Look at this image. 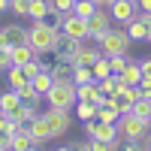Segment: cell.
<instances>
[{
  "mask_svg": "<svg viewBox=\"0 0 151 151\" xmlns=\"http://www.w3.org/2000/svg\"><path fill=\"white\" fill-rule=\"evenodd\" d=\"M109 15H112V21L130 24L136 15H139V6H136V0H115V3L109 6Z\"/></svg>",
  "mask_w": 151,
  "mask_h": 151,
  "instance_id": "cell-8",
  "label": "cell"
},
{
  "mask_svg": "<svg viewBox=\"0 0 151 151\" xmlns=\"http://www.w3.org/2000/svg\"><path fill=\"white\" fill-rule=\"evenodd\" d=\"M48 6H52V12H73L76 0H48Z\"/></svg>",
  "mask_w": 151,
  "mask_h": 151,
  "instance_id": "cell-32",
  "label": "cell"
},
{
  "mask_svg": "<svg viewBox=\"0 0 151 151\" xmlns=\"http://www.w3.org/2000/svg\"><path fill=\"white\" fill-rule=\"evenodd\" d=\"M42 115L48 121V127H52L55 139L64 136V133H70V127H73V112L70 109H48V112H42Z\"/></svg>",
  "mask_w": 151,
  "mask_h": 151,
  "instance_id": "cell-6",
  "label": "cell"
},
{
  "mask_svg": "<svg viewBox=\"0 0 151 151\" xmlns=\"http://www.w3.org/2000/svg\"><path fill=\"white\" fill-rule=\"evenodd\" d=\"M94 139H85V142H73V151H91Z\"/></svg>",
  "mask_w": 151,
  "mask_h": 151,
  "instance_id": "cell-36",
  "label": "cell"
},
{
  "mask_svg": "<svg viewBox=\"0 0 151 151\" xmlns=\"http://www.w3.org/2000/svg\"><path fill=\"white\" fill-rule=\"evenodd\" d=\"M142 148H145V151H151V133L145 136V142H142Z\"/></svg>",
  "mask_w": 151,
  "mask_h": 151,
  "instance_id": "cell-41",
  "label": "cell"
},
{
  "mask_svg": "<svg viewBox=\"0 0 151 151\" xmlns=\"http://www.w3.org/2000/svg\"><path fill=\"white\" fill-rule=\"evenodd\" d=\"M97 58H100V45L82 40V42H76L73 55H70V64H73V67H91Z\"/></svg>",
  "mask_w": 151,
  "mask_h": 151,
  "instance_id": "cell-7",
  "label": "cell"
},
{
  "mask_svg": "<svg viewBox=\"0 0 151 151\" xmlns=\"http://www.w3.org/2000/svg\"><path fill=\"white\" fill-rule=\"evenodd\" d=\"M130 115H136V118H142V121L151 124V100H148V97H139V100L130 106Z\"/></svg>",
  "mask_w": 151,
  "mask_h": 151,
  "instance_id": "cell-21",
  "label": "cell"
},
{
  "mask_svg": "<svg viewBox=\"0 0 151 151\" xmlns=\"http://www.w3.org/2000/svg\"><path fill=\"white\" fill-rule=\"evenodd\" d=\"M30 85H33V91L40 94V97H45L48 91H52V85H55V79H52V73H48V70H42V73H36L33 79H30Z\"/></svg>",
  "mask_w": 151,
  "mask_h": 151,
  "instance_id": "cell-16",
  "label": "cell"
},
{
  "mask_svg": "<svg viewBox=\"0 0 151 151\" xmlns=\"http://www.w3.org/2000/svg\"><path fill=\"white\" fill-rule=\"evenodd\" d=\"M148 42H151V30H148Z\"/></svg>",
  "mask_w": 151,
  "mask_h": 151,
  "instance_id": "cell-45",
  "label": "cell"
},
{
  "mask_svg": "<svg viewBox=\"0 0 151 151\" xmlns=\"http://www.w3.org/2000/svg\"><path fill=\"white\" fill-rule=\"evenodd\" d=\"M6 82H9V88H15V91H18V88H24L30 79L24 76V70H21V67H9V70H6Z\"/></svg>",
  "mask_w": 151,
  "mask_h": 151,
  "instance_id": "cell-23",
  "label": "cell"
},
{
  "mask_svg": "<svg viewBox=\"0 0 151 151\" xmlns=\"http://www.w3.org/2000/svg\"><path fill=\"white\" fill-rule=\"evenodd\" d=\"M127 60H130V55H112V58H109V67H112V73H121L124 67H127Z\"/></svg>",
  "mask_w": 151,
  "mask_h": 151,
  "instance_id": "cell-31",
  "label": "cell"
},
{
  "mask_svg": "<svg viewBox=\"0 0 151 151\" xmlns=\"http://www.w3.org/2000/svg\"><path fill=\"white\" fill-rule=\"evenodd\" d=\"M48 15H52V6H48V0H30V15H27V18L42 21V18H48Z\"/></svg>",
  "mask_w": 151,
  "mask_h": 151,
  "instance_id": "cell-22",
  "label": "cell"
},
{
  "mask_svg": "<svg viewBox=\"0 0 151 151\" xmlns=\"http://www.w3.org/2000/svg\"><path fill=\"white\" fill-rule=\"evenodd\" d=\"M76 94H79V103H94V106H103V100H106V94H100L97 82L76 85Z\"/></svg>",
  "mask_w": 151,
  "mask_h": 151,
  "instance_id": "cell-12",
  "label": "cell"
},
{
  "mask_svg": "<svg viewBox=\"0 0 151 151\" xmlns=\"http://www.w3.org/2000/svg\"><path fill=\"white\" fill-rule=\"evenodd\" d=\"M27 151H36V145H30V148H27Z\"/></svg>",
  "mask_w": 151,
  "mask_h": 151,
  "instance_id": "cell-44",
  "label": "cell"
},
{
  "mask_svg": "<svg viewBox=\"0 0 151 151\" xmlns=\"http://www.w3.org/2000/svg\"><path fill=\"white\" fill-rule=\"evenodd\" d=\"M73 82H76V85L94 82V73H91V67H73Z\"/></svg>",
  "mask_w": 151,
  "mask_h": 151,
  "instance_id": "cell-29",
  "label": "cell"
},
{
  "mask_svg": "<svg viewBox=\"0 0 151 151\" xmlns=\"http://www.w3.org/2000/svg\"><path fill=\"white\" fill-rule=\"evenodd\" d=\"M9 142H12V136H6V133H0V151H9Z\"/></svg>",
  "mask_w": 151,
  "mask_h": 151,
  "instance_id": "cell-38",
  "label": "cell"
},
{
  "mask_svg": "<svg viewBox=\"0 0 151 151\" xmlns=\"http://www.w3.org/2000/svg\"><path fill=\"white\" fill-rule=\"evenodd\" d=\"M12 67V48L6 45V48H0V73H6Z\"/></svg>",
  "mask_w": 151,
  "mask_h": 151,
  "instance_id": "cell-33",
  "label": "cell"
},
{
  "mask_svg": "<svg viewBox=\"0 0 151 151\" xmlns=\"http://www.w3.org/2000/svg\"><path fill=\"white\" fill-rule=\"evenodd\" d=\"M94 42L100 45V55H106V58H112V55H130V45H133L127 27H124V30L109 27V30L100 36V40H94Z\"/></svg>",
  "mask_w": 151,
  "mask_h": 151,
  "instance_id": "cell-2",
  "label": "cell"
},
{
  "mask_svg": "<svg viewBox=\"0 0 151 151\" xmlns=\"http://www.w3.org/2000/svg\"><path fill=\"white\" fill-rule=\"evenodd\" d=\"M36 58V52L27 45V42H21V45H12V67H24V64H30V60Z\"/></svg>",
  "mask_w": 151,
  "mask_h": 151,
  "instance_id": "cell-15",
  "label": "cell"
},
{
  "mask_svg": "<svg viewBox=\"0 0 151 151\" xmlns=\"http://www.w3.org/2000/svg\"><path fill=\"white\" fill-rule=\"evenodd\" d=\"M18 97H21V103H30V106H36V103H40V100H42L40 94L33 91V85H30V82L24 85V88H18Z\"/></svg>",
  "mask_w": 151,
  "mask_h": 151,
  "instance_id": "cell-27",
  "label": "cell"
},
{
  "mask_svg": "<svg viewBox=\"0 0 151 151\" xmlns=\"http://www.w3.org/2000/svg\"><path fill=\"white\" fill-rule=\"evenodd\" d=\"M121 82H127V85H139L142 82V67H139V60H127V67H124L121 73H115Z\"/></svg>",
  "mask_w": 151,
  "mask_h": 151,
  "instance_id": "cell-14",
  "label": "cell"
},
{
  "mask_svg": "<svg viewBox=\"0 0 151 151\" xmlns=\"http://www.w3.org/2000/svg\"><path fill=\"white\" fill-rule=\"evenodd\" d=\"M55 151H73V145H64V148H55Z\"/></svg>",
  "mask_w": 151,
  "mask_h": 151,
  "instance_id": "cell-43",
  "label": "cell"
},
{
  "mask_svg": "<svg viewBox=\"0 0 151 151\" xmlns=\"http://www.w3.org/2000/svg\"><path fill=\"white\" fill-rule=\"evenodd\" d=\"M36 115H40V112H36V106H30V103H21V106H18V109L9 115V118H12V121H18V124H30Z\"/></svg>",
  "mask_w": 151,
  "mask_h": 151,
  "instance_id": "cell-19",
  "label": "cell"
},
{
  "mask_svg": "<svg viewBox=\"0 0 151 151\" xmlns=\"http://www.w3.org/2000/svg\"><path fill=\"white\" fill-rule=\"evenodd\" d=\"M27 130H30L33 145H42V142H48V139H55V136H52V127H48V121H45V115H36V118L27 124Z\"/></svg>",
  "mask_w": 151,
  "mask_h": 151,
  "instance_id": "cell-11",
  "label": "cell"
},
{
  "mask_svg": "<svg viewBox=\"0 0 151 151\" xmlns=\"http://www.w3.org/2000/svg\"><path fill=\"white\" fill-rule=\"evenodd\" d=\"M60 42H64V33L60 27H55L52 21H33L27 27V45L33 48L36 55H58Z\"/></svg>",
  "mask_w": 151,
  "mask_h": 151,
  "instance_id": "cell-1",
  "label": "cell"
},
{
  "mask_svg": "<svg viewBox=\"0 0 151 151\" xmlns=\"http://www.w3.org/2000/svg\"><path fill=\"white\" fill-rule=\"evenodd\" d=\"M91 73H94V82H100V79H106V76H112V67H109V58L106 55H100L94 64H91Z\"/></svg>",
  "mask_w": 151,
  "mask_h": 151,
  "instance_id": "cell-24",
  "label": "cell"
},
{
  "mask_svg": "<svg viewBox=\"0 0 151 151\" xmlns=\"http://www.w3.org/2000/svg\"><path fill=\"white\" fill-rule=\"evenodd\" d=\"M118 136L121 139H130V142H145V136L151 133V124L148 121H142V118H136V115H121L118 118Z\"/></svg>",
  "mask_w": 151,
  "mask_h": 151,
  "instance_id": "cell-4",
  "label": "cell"
},
{
  "mask_svg": "<svg viewBox=\"0 0 151 151\" xmlns=\"http://www.w3.org/2000/svg\"><path fill=\"white\" fill-rule=\"evenodd\" d=\"M60 33H64V40H73V42L88 40V18L76 15V12H64V24H60Z\"/></svg>",
  "mask_w": 151,
  "mask_h": 151,
  "instance_id": "cell-5",
  "label": "cell"
},
{
  "mask_svg": "<svg viewBox=\"0 0 151 151\" xmlns=\"http://www.w3.org/2000/svg\"><path fill=\"white\" fill-rule=\"evenodd\" d=\"M121 118V112L115 103H103V106H97V121H103V124H118Z\"/></svg>",
  "mask_w": 151,
  "mask_h": 151,
  "instance_id": "cell-18",
  "label": "cell"
},
{
  "mask_svg": "<svg viewBox=\"0 0 151 151\" xmlns=\"http://www.w3.org/2000/svg\"><path fill=\"white\" fill-rule=\"evenodd\" d=\"M76 115H79V121H94V118H97V106H94V103H79Z\"/></svg>",
  "mask_w": 151,
  "mask_h": 151,
  "instance_id": "cell-30",
  "label": "cell"
},
{
  "mask_svg": "<svg viewBox=\"0 0 151 151\" xmlns=\"http://www.w3.org/2000/svg\"><path fill=\"white\" fill-rule=\"evenodd\" d=\"M136 88H139V97H148L151 100V76H142V82L136 85Z\"/></svg>",
  "mask_w": 151,
  "mask_h": 151,
  "instance_id": "cell-34",
  "label": "cell"
},
{
  "mask_svg": "<svg viewBox=\"0 0 151 151\" xmlns=\"http://www.w3.org/2000/svg\"><path fill=\"white\" fill-rule=\"evenodd\" d=\"M27 42V27H21V24H6V27H0V48H12V45H21Z\"/></svg>",
  "mask_w": 151,
  "mask_h": 151,
  "instance_id": "cell-10",
  "label": "cell"
},
{
  "mask_svg": "<svg viewBox=\"0 0 151 151\" xmlns=\"http://www.w3.org/2000/svg\"><path fill=\"white\" fill-rule=\"evenodd\" d=\"M94 3H97V6H100V9H109V6H112V3H115V0H94Z\"/></svg>",
  "mask_w": 151,
  "mask_h": 151,
  "instance_id": "cell-40",
  "label": "cell"
},
{
  "mask_svg": "<svg viewBox=\"0 0 151 151\" xmlns=\"http://www.w3.org/2000/svg\"><path fill=\"white\" fill-rule=\"evenodd\" d=\"M136 6H139V12H151V0H136Z\"/></svg>",
  "mask_w": 151,
  "mask_h": 151,
  "instance_id": "cell-39",
  "label": "cell"
},
{
  "mask_svg": "<svg viewBox=\"0 0 151 151\" xmlns=\"http://www.w3.org/2000/svg\"><path fill=\"white\" fill-rule=\"evenodd\" d=\"M18 106H21L18 91H15V88H6V91L0 94V112H3V115H12V112H15Z\"/></svg>",
  "mask_w": 151,
  "mask_h": 151,
  "instance_id": "cell-13",
  "label": "cell"
},
{
  "mask_svg": "<svg viewBox=\"0 0 151 151\" xmlns=\"http://www.w3.org/2000/svg\"><path fill=\"white\" fill-rule=\"evenodd\" d=\"M9 9V0H0V12H6Z\"/></svg>",
  "mask_w": 151,
  "mask_h": 151,
  "instance_id": "cell-42",
  "label": "cell"
},
{
  "mask_svg": "<svg viewBox=\"0 0 151 151\" xmlns=\"http://www.w3.org/2000/svg\"><path fill=\"white\" fill-rule=\"evenodd\" d=\"M97 9H100V6L94 3V0H76V6H73V12H76V15H82V18H91Z\"/></svg>",
  "mask_w": 151,
  "mask_h": 151,
  "instance_id": "cell-25",
  "label": "cell"
},
{
  "mask_svg": "<svg viewBox=\"0 0 151 151\" xmlns=\"http://www.w3.org/2000/svg\"><path fill=\"white\" fill-rule=\"evenodd\" d=\"M112 27V15L106 9H97L91 18H88V40H100L106 30Z\"/></svg>",
  "mask_w": 151,
  "mask_h": 151,
  "instance_id": "cell-9",
  "label": "cell"
},
{
  "mask_svg": "<svg viewBox=\"0 0 151 151\" xmlns=\"http://www.w3.org/2000/svg\"><path fill=\"white\" fill-rule=\"evenodd\" d=\"M97 88H100V94H106V97H112L118 91V76L112 73V76H106V79H100L97 82Z\"/></svg>",
  "mask_w": 151,
  "mask_h": 151,
  "instance_id": "cell-26",
  "label": "cell"
},
{
  "mask_svg": "<svg viewBox=\"0 0 151 151\" xmlns=\"http://www.w3.org/2000/svg\"><path fill=\"white\" fill-rule=\"evenodd\" d=\"M139 67H142V76H151V58H142Z\"/></svg>",
  "mask_w": 151,
  "mask_h": 151,
  "instance_id": "cell-37",
  "label": "cell"
},
{
  "mask_svg": "<svg viewBox=\"0 0 151 151\" xmlns=\"http://www.w3.org/2000/svg\"><path fill=\"white\" fill-rule=\"evenodd\" d=\"M42 100L48 103V109H70V112H73V106L79 103L76 82H55V85H52V91H48Z\"/></svg>",
  "mask_w": 151,
  "mask_h": 151,
  "instance_id": "cell-3",
  "label": "cell"
},
{
  "mask_svg": "<svg viewBox=\"0 0 151 151\" xmlns=\"http://www.w3.org/2000/svg\"><path fill=\"white\" fill-rule=\"evenodd\" d=\"M139 148H142V142H130V139L118 142V151H139Z\"/></svg>",
  "mask_w": 151,
  "mask_h": 151,
  "instance_id": "cell-35",
  "label": "cell"
},
{
  "mask_svg": "<svg viewBox=\"0 0 151 151\" xmlns=\"http://www.w3.org/2000/svg\"><path fill=\"white\" fill-rule=\"evenodd\" d=\"M9 12H15L18 18L30 15V0H9Z\"/></svg>",
  "mask_w": 151,
  "mask_h": 151,
  "instance_id": "cell-28",
  "label": "cell"
},
{
  "mask_svg": "<svg viewBox=\"0 0 151 151\" xmlns=\"http://www.w3.org/2000/svg\"><path fill=\"white\" fill-rule=\"evenodd\" d=\"M33 145V139H30V130H27V124L18 130V133H12V142H9V151H27Z\"/></svg>",
  "mask_w": 151,
  "mask_h": 151,
  "instance_id": "cell-17",
  "label": "cell"
},
{
  "mask_svg": "<svg viewBox=\"0 0 151 151\" xmlns=\"http://www.w3.org/2000/svg\"><path fill=\"white\" fill-rule=\"evenodd\" d=\"M48 73L55 82H73V64H67V60H58L55 67H48Z\"/></svg>",
  "mask_w": 151,
  "mask_h": 151,
  "instance_id": "cell-20",
  "label": "cell"
}]
</instances>
